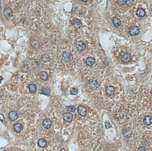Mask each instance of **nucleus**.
<instances>
[{"mask_svg": "<svg viewBox=\"0 0 152 151\" xmlns=\"http://www.w3.org/2000/svg\"><path fill=\"white\" fill-rule=\"evenodd\" d=\"M73 59L72 55L69 52H65L62 55V61L64 63H69Z\"/></svg>", "mask_w": 152, "mask_h": 151, "instance_id": "f257e3e1", "label": "nucleus"}, {"mask_svg": "<svg viewBox=\"0 0 152 151\" xmlns=\"http://www.w3.org/2000/svg\"><path fill=\"white\" fill-rule=\"evenodd\" d=\"M152 116L150 115H146L144 118V124L145 125H147V126H149L152 124Z\"/></svg>", "mask_w": 152, "mask_h": 151, "instance_id": "4468645a", "label": "nucleus"}, {"mask_svg": "<svg viewBox=\"0 0 152 151\" xmlns=\"http://www.w3.org/2000/svg\"><path fill=\"white\" fill-rule=\"evenodd\" d=\"M78 93V90L75 88H73L70 90V94H72V95H76Z\"/></svg>", "mask_w": 152, "mask_h": 151, "instance_id": "bb28decb", "label": "nucleus"}, {"mask_svg": "<svg viewBox=\"0 0 152 151\" xmlns=\"http://www.w3.org/2000/svg\"><path fill=\"white\" fill-rule=\"evenodd\" d=\"M127 2V0H118V4L119 5H124Z\"/></svg>", "mask_w": 152, "mask_h": 151, "instance_id": "c756f323", "label": "nucleus"}, {"mask_svg": "<svg viewBox=\"0 0 152 151\" xmlns=\"http://www.w3.org/2000/svg\"><path fill=\"white\" fill-rule=\"evenodd\" d=\"M105 90L108 95H113L115 92V88L113 86H107Z\"/></svg>", "mask_w": 152, "mask_h": 151, "instance_id": "2eb2a0df", "label": "nucleus"}, {"mask_svg": "<svg viewBox=\"0 0 152 151\" xmlns=\"http://www.w3.org/2000/svg\"><path fill=\"white\" fill-rule=\"evenodd\" d=\"M123 116H124V113H123V111H118L116 113V118L118 120H121V119H123Z\"/></svg>", "mask_w": 152, "mask_h": 151, "instance_id": "393cba45", "label": "nucleus"}, {"mask_svg": "<svg viewBox=\"0 0 152 151\" xmlns=\"http://www.w3.org/2000/svg\"><path fill=\"white\" fill-rule=\"evenodd\" d=\"M121 60L123 62H128L131 60V55L130 53H126L125 54H123L121 57Z\"/></svg>", "mask_w": 152, "mask_h": 151, "instance_id": "f8f14e48", "label": "nucleus"}, {"mask_svg": "<svg viewBox=\"0 0 152 151\" xmlns=\"http://www.w3.org/2000/svg\"><path fill=\"white\" fill-rule=\"evenodd\" d=\"M3 97H4V92L3 91L0 90V99L3 98Z\"/></svg>", "mask_w": 152, "mask_h": 151, "instance_id": "473e14b6", "label": "nucleus"}, {"mask_svg": "<svg viewBox=\"0 0 152 151\" xmlns=\"http://www.w3.org/2000/svg\"><path fill=\"white\" fill-rule=\"evenodd\" d=\"M9 118L11 121H15L18 118V113L15 111H11L9 113Z\"/></svg>", "mask_w": 152, "mask_h": 151, "instance_id": "0eeeda50", "label": "nucleus"}, {"mask_svg": "<svg viewBox=\"0 0 152 151\" xmlns=\"http://www.w3.org/2000/svg\"><path fill=\"white\" fill-rule=\"evenodd\" d=\"M86 44L82 41H78L76 43V49L79 51H83V50L86 49Z\"/></svg>", "mask_w": 152, "mask_h": 151, "instance_id": "39448f33", "label": "nucleus"}, {"mask_svg": "<svg viewBox=\"0 0 152 151\" xmlns=\"http://www.w3.org/2000/svg\"><path fill=\"white\" fill-rule=\"evenodd\" d=\"M1 10V1H0V11Z\"/></svg>", "mask_w": 152, "mask_h": 151, "instance_id": "f704fd0d", "label": "nucleus"}, {"mask_svg": "<svg viewBox=\"0 0 152 151\" xmlns=\"http://www.w3.org/2000/svg\"><path fill=\"white\" fill-rule=\"evenodd\" d=\"M66 151V150H65L64 148H62L60 151Z\"/></svg>", "mask_w": 152, "mask_h": 151, "instance_id": "c9c22d12", "label": "nucleus"}, {"mask_svg": "<svg viewBox=\"0 0 152 151\" xmlns=\"http://www.w3.org/2000/svg\"><path fill=\"white\" fill-rule=\"evenodd\" d=\"M30 44L32 47H34V48H38L39 47V42L36 40V39H33L30 41Z\"/></svg>", "mask_w": 152, "mask_h": 151, "instance_id": "5701e85b", "label": "nucleus"}, {"mask_svg": "<svg viewBox=\"0 0 152 151\" xmlns=\"http://www.w3.org/2000/svg\"><path fill=\"white\" fill-rule=\"evenodd\" d=\"M112 21H113V23H114V25L115 27H119L121 25V20H120L119 18H118L116 17H114V18H113Z\"/></svg>", "mask_w": 152, "mask_h": 151, "instance_id": "6ab92c4d", "label": "nucleus"}, {"mask_svg": "<svg viewBox=\"0 0 152 151\" xmlns=\"http://www.w3.org/2000/svg\"><path fill=\"white\" fill-rule=\"evenodd\" d=\"M40 94H45L46 96L51 95V90L48 88H42L40 90Z\"/></svg>", "mask_w": 152, "mask_h": 151, "instance_id": "f3484780", "label": "nucleus"}, {"mask_svg": "<svg viewBox=\"0 0 152 151\" xmlns=\"http://www.w3.org/2000/svg\"><path fill=\"white\" fill-rule=\"evenodd\" d=\"M28 88H29V90H30V92L31 93L35 92L37 91V85H36L35 84H30V85H29Z\"/></svg>", "mask_w": 152, "mask_h": 151, "instance_id": "b1692460", "label": "nucleus"}, {"mask_svg": "<svg viewBox=\"0 0 152 151\" xmlns=\"http://www.w3.org/2000/svg\"><path fill=\"white\" fill-rule=\"evenodd\" d=\"M105 127H106V129H109V128L111 127V123H110L109 121H106L105 122Z\"/></svg>", "mask_w": 152, "mask_h": 151, "instance_id": "c85d7f7f", "label": "nucleus"}, {"mask_svg": "<svg viewBox=\"0 0 152 151\" xmlns=\"http://www.w3.org/2000/svg\"><path fill=\"white\" fill-rule=\"evenodd\" d=\"M3 80V77L0 76V83H1V80Z\"/></svg>", "mask_w": 152, "mask_h": 151, "instance_id": "72a5a7b5", "label": "nucleus"}, {"mask_svg": "<svg viewBox=\"0 0 152 151\" xmlns=\"http://www.w3.org/2000/svg\"><path fill=\"white\" fill-rule=\"evenodd\" d=\"M51 125H52V122L50 119L46 118L42 121V127L46 129H49L51 127Z\"/></svg>", "mask_w": 152, "mask_h": 151, "instance_id": "1a4fd4ad", "label": "nucleus"}, {"mask_svg": "<svg viewBox=\"0 0 152 151\" xmlns=\"http://www.w3.org/2000/svg\"><path fill=\"white\" fill-rule=\"evenodd\" d=\"M38 146L41 148H44L47 146V141L45 138H40L38 141Z\"/></svg>", "mask_w": 152, "mask_h": 151, "instance_id": "dca6fc26", "label": "nucleus"}, {"mask_svg": "<svg viewBox=\"0 0 152 151\" xmlns=\"http://www.w3.org/2000/svg\"><path fill=\"white\" fill-rule=\"evenodd\" d=\"M133 134L132 129L130 127H125L123 129V135L125 138H129Z\"/></svg>", "mask_w": 152, "mask_h": 151, "instance_id": "20e7f679", "label": "nucleus"}, {"mask_svg": "<svg viewBox=\"0 0 152 151\" xmlns=\"http://www.w3.org/2000/svg\"><path fill=\"white\" fill-rule=\"evenodd\" d=\"M39 76H40V78H41L43 80H48V74L46 73V71H44L40 72Z\"/></svg>", "mask_w": 152, "mask_h": 151, "instance_id": "4be33fe9", "label": "nucleus"}, {"mask_svg": "<svg viewBox=\"0 0 152 151\" xmlns=\"http://www.w3.org/2000/svg\"><path fill=\"white\" fill-rule=\"evenodd\" d=\"M77 112L81 116H85L87 113V109L84 106H80L77 108Z\"/></svg>", "mask_w": 152, "mask_h": 151, "instance_id": "423d86ee", "label": "nucleus"}, {"mask_svg": "<svg viewBox=\"0 0 152 151\" xmlns=\"http://www.w3.org/2000/svg\"><path fill=\"white\" fill-rule=\"evenodd\" d=\"M41 61L43 62H48L49 60H50V57H49V55L47 54V53H44V54H43L42 55H41Z\"/></svg>", "mask_w": 152, "mask_h": 151, "instance_id": "412c9836", "label": "nucleus"}, {"mask_svg": "<svg viewBox=\"0 0 152 151\" xmlns=\"http://www.w3.org/2000/svg\"><path fill=\"white\" fill-rule=\"evenodd\" d=\"M129 32H130V34L132 35V36H137L138 34H139V27H137V26H132L130 28V30H129Z\"/></svg>", "mask_w": 152, "mask_h": 151, "instance_id": "6e6552de", "label": "nucleus"}, {"mask_svg": "<svg viewBox=\"0 0 152 151\" xmlns=\"http://www.w3.org/2000/svg\"><path fill=\"white\" fill-rule=\"evenodd\" d=\"M71 23H72V25L74 28H76V29H79V28H81V26H82L81 21L79 19H78V18H74V19H73V20H72Z\"/></svg>", "mask_w": 152, "mask_h": 151, "instance_id": "7ed1b4c3", "label": "nucleus"}, {"mask_svg": "<svg viewBox=\"0 0 152 151\" xmlns=\"http://www.w3.org/2000/svg\"><path fill=\"white\" fill-rule=\"evenodd\" d=\"M23 126L20 123H15V124L14 125V129L17 133L20 132L23 130Z\"/></svg>", "mask_w": 152, "mask_h": 151, "instance_id": "ddd939ff", "label": "nucleus"}, {"mask_svg": "<svg viewBox=\"0 0 152 151\" xmlns=\"http://www.w3.org/2000/svg\"><path fill=\"white\" fill-rule=\"evenodd\" d=\"M0 120L3 123H4V124H6V123H7V121L5 119L4 115H3L2 113H0Z\"/></svg>", "mask_w": 152, "mask_h": 151, "instance_id": "cd10ccee", "label": "nucleus"}, {"mask_svg": "<svg viewBox=\"0 0 152 151\" xmlns=\"http://www.w3.org/2000/svg\"><path fill=\"white\" fill-rule=\"evenodd\" d=\"M4 14L6 18H10L13 15V11L11 8H6L4 10Z\"/></svg>", "mask_w": 152, "mask_h": 151, "instance_id": "9d476101", "label": "nucleus"}, {"mask_svg": "<svg viewBox=\"0 0 152 151\" xmlns=\"http://www.w3.org/2000/svg\"><path fill=\"white\" fill-rule=\"evenodd\" d=\"M134 3H135V1H133V0H128V1L127 0L126 4L128 5V6H131V5H133Z\"/></svg>", "mask_w": 152, "mask_h": 151, "instance_id": "7c9ffc66", "label": "nucleus"}, {"mask_svg": "<svg viewBox=\"0 0 152 151\" xmlns=\"http://www.w3.org/2000/svg\"><path fill=\"white\" fill-rule=\"evenodd\" d=\"M95 60L92 57H88L86 60V64L88 66H92L95 64Z\"/></svg>", "mask_w": 152, "mask_h": 151, "instance_id": "a211bd4d", "label": "nucleus"}, {"mask_svg": "<svg viewBox=\"0 0 152 151\" xmlns=\"http://www.w3.org/2000/svg\"><path fill=\"white\" fill-rule=\"evenodd\" d=\"M63 119L66 122H71L73 119V115L71 113H65L63 115Z\"/></svg>", "mask_w": 152, "mask_h": 151, "instance_id": "9b49d317", "label": "nucleus"}, {"mask_svg": "<svg viewBox=\"0 0 152 151\" xmlns=\"http://www.w3.org/2000/svg\"><path fill=\"white\" fill-rule=\"evenodd\" d=\"M137 151H146V149H145V148H144V147H143V146H140V147H139V148H137Z\"/></svg>", "mask_w": 152, "mask_h": 151, "instance_id": "2f4dec72", "label": "nucleus"}, {"mask_svg": "<svg viewBox=\"0 0 152 151\" xmlns=\"http://www.w3.org/2000/svg\"><path fill=\"white\" fill-rule=\"evenodd\" d=\"M67 110L68 111H69L70 113H74V112H75V111H76V108H75V107L73 106H67Z\"/></svg>", "mask_w": 152, "mask_h": 151, "instance_id": "a878e982", "label": "nucleus"}, {"mask_svg": "<svg viewBox=\"0 0 152 151\" xmlns=\"http://www.w3.org/2000/svg\"><path fill=\"white\" fill-rule=\"evenodd\" d=\"M87 86H88V89L93 90H96L98 88L99 83L97 80H95L94 79H91L88 80V82L87 83Z\"/></svg>", "mask_w": 152, "mask_h": 151, "instance_id": "f03ea898", "label": "nucleus"}, {"mask_svg": "<svg viewBox=\"0 0 152 151\" xmlns=\"http://www.w3.org/2000/svg\"><path fill=\"white\" fill-rule=\"evenodd\" d=\"M136 14H137V15L138 17L142 18V17H144V16L145 15V11H144L143 9L140 8V9H137V12H136Z\"/></svg>", "mask_w": 152, "mask_h": 151, "instance_id": "aec40b11", "label": "nucleus"}]
</instances>
